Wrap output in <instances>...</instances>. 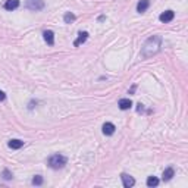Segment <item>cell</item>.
I'll return each instance as SVG.
<instances>
[{
	"label": "cell",
	"instance_id": "18",
	"mask_svg": "<svg viewBox=\"0 0 188 188\" xmlns=\"http://www.w3.org/2000/svg\"><path fill=\"white\" fill-rule=\"evenodd\" d=\"M6 99V94L3 91H2V90H0V101H3Z\"/></svg>",
	"mask_w": 188,
	"mask_h": 188
},
{
	"label": "cell",
	"instance_id": "3",
	"mask_svg": "<svg viewBox=\"0 0 188 188\" xmlns=\"http://www.w3.org/2000/svg\"><path fill=\"white\" fill-rule=\"evenodd\" d=\"M27 8L29 10H41L44 8V2L43 0H27Z\"/></svg>",
	"mask_w": 188,
	"mask_h": 188
},
{
	"label": "cell",
	"instance_id": "14",
	"mask_svg": "<svg viewBox=\"0 0 188 188\" xmlns=\"http://www.w3.org/2000/svg\"><path fill=\"white\" fill-rule=\"evenodd\" d=\"M159 185V179L156 176H149L147 178V187H157Z\"/></svg>",
	"mask_w": 188,
	"mask_h": 188
},
{
	"label": "cell",
	"instance_id": "8",
	"mask_svg": "<svg viewBox=\"0 0 188 188\" xmlns=\"http://www.w3.org/2000/svg\"><path fill=\"white\" fill-rule=\"evenodd\" d=\"M43 35H44V40H46V43L47 44H54V34H53V31H50V29H47V31H44L43 33Z\"/></svg>",
	"mask_w": 188,
	"mask_h": 188
},
{
	"label": "cell",
	"instance_id": "9",
	"mask_svg": "<svg viewBox=\"0 0 188 188\" xmlns=\"http://www.w3.org/2000/svg\"><path fill=\"white\" fill-rule=\"evenodd\" d=\"M115 125L113 124H110V122H106L104 125H103V134L104 135H112L113 132H115Z\"/></svg>",
	"mask_w": 188,
	"mask_h": 188
},
{
	"label": "cell",
	"instance_id": "6",
	"mask_svg": "<svg viewBox=\"0 0 188 188\" xmlns=\"http://www.w3.org/2000/svg\"><path fill=\"white\" fill-rule=\"evenodd\" d=\"M118 106H119L121 110H128V109L132 107V101H131L130 99H121L119 103H118Z\"/></svg>",
	"mask_w": 188,
	"mask_h": 188
},
{
	"label": "cell",
	"instance_id": "1",
	"mask_svg": "<svg viewBox=\"0 0 188 188\" xmlns=\"http://www.w3.org/2000/svg\"><path fill=\"white\" fill-rule=\"evenodd\" d=\"M160 46H162V37L160 35H153L150 37L147 41L144 43L143 48H141V56L143 58H150L156 54L160 50Z\"/></svg>",
	"mask_w": 188,
	"mask_h": 188
},
{
	"label": "cell",
	"instance_id": "19",
	"mask_svg": "<svg viewBox=\"0 0 188 188\" xmlns=\"http://www.w3.org/2000/svg\"><path fill=\"white\" fill-rule=\"evenodd\" d=\"M141 110H143V104L140 103V104H138V112H141Z\"/></svg>",
	"mask_w": 188,
	"mask_h": 188
},
{
	"label": "cell",
	"instance_id": "5",
	"mask_svg": "<svg viewBox=\"0 0 188 188\" xmlns=\"http://www.w3.org/2000/svg\"><path fill=\"white\" fill-rule=\"evenodd\" d=\"M174 10H166V12H163V13L159 16V19L162 21V22H170V21L174 19Z\"/></svg>",
	"mask_w": 188,
	"mask_h": 188
},
{
	"label": "cell",
	"instance_id": "4",
	"mask_svg": "<svg viewBox=\"0 0 188 188\" xmlns=\"http://www.w3.org/2000/svg\"><path fill=\"white\" fill-rule=\"evenodd\" d=\"M121 178H122V184H124V187H125V188L134 187L135 179L132 178V176H130L128 174H122V175H121Z\"/></svg>",
	"mask_w": 188,
	"mask_h": 188
},
{
	"label": "cell",
	"instance_id": "11",
	"mask_svg": "<svg viewBox=\"0 0 188 188\" xmlns=\"http://www.w3.org/2000/svg\"><path fill=\"white\" fill-rule=\"evenodd\" d=\"M87 38H88V33H85V31H84V33H79L78 34V38L75 40V43H74V46H79V44L84 43Z\"/></svg>",
	"mask_w": 188,
	"mask_h": 188
},
{
	"label": "cell",
	"instance_id": "17",
	"mask_svg": "<svg viewBox=\"0 0 188 188\" xmlns=\"http://www.w3.org/2000/svg\"><path fill=\"white\" fill-rule=\"evenodd\" d=\"M3 176H5V179H10V178H12V174H10L9 170L6 169L5 172H3Z\"/></svg>",
	"mask_w": 188,
	"mask_h": 188
},
{
	"label": "cell",
	"instance_id": "15",
	"mask_svg": "<svg viewBox=\"0 0 188 188\" xmlns=\"http://www.w3.org/2000/svg\"><path fill=\"white\" fill-rule=\"evenodd\" d=\"M63 21H65L66 24H71V22L75 21V15L71 13V12H68V13H65V16H63Z\"/></svg>",
	"mask_w": 188,
	"mask_h": 188
},
{
	"label": "cell",
	"instance_id": "12",
	"mask_svg": "<svg viewBox=\"0 0 188 188\" xmlns=\"http://www.w3.org/2000/svg\"><path fill=\"white\" fill-rule=\"evenodd\" d=\"M174 175H175V172H174V169H172V168L165 169V172H163V181H170Z\"/></svg>",
	"mask_w": 188,
	"mask_h": 188
},
{
	"label": "cell",
	"instance_id": "16",
	"mask_svg": "<svg viewBox=\"0 0 188 188\" xmlns=\"http://www.w3.org/2000/svg\"><path fill=\"white\" fill-rule=\"evenodd\" d=\"M33 184H34V185H41V184H43V176L35 175V176L33 178Z\"/></svg>",
	"mask_w": 188,
	"mask_h": 188
},
{
	"label": "cell",
	"instance_id": "10",
	"mask_svg": "<svg viewBox=\"0 0 188 188\" xmlns=\"http://www.w3.org/2000/svg\"><path fill=\"white\" fill-rule=\"evenodd\" d=\"M19 6V0H6L5 9L6 10H15Z\"/></svg>",
	"mask_w": 188,
	"mask_h": 188
},
{
	"label": "cell",
	"instance_id": "13",
	"mask_svg": "<svg viewBox=\"0 0 188 188\" xmlns=\"http://www.w3.org/2000/svg\"><path fill=\"white\" fill-rule=\"evenodd\" d=\"M22 145H24V141H21V140H10L9 141V147H10V149L18 150V149H21Z\"/></svg>",
	"mask_w": 188,
	"mask_h": 188
},
{
	"label": "cell",
	"instance_id": "2",
	"mask_svg": "<svg viewBox=\"0 0 188 188\" xmlns=\"http://www.w3.org/2000/svg\"><path fill=\"white\" fill-rule=\"evenodd\" d=\"M66 162H68V159L62 155H53V156H50L47 160L48 166L52 169H62L63 166L66 165Z\"/></svg>",
	"mask_w": 188,
	"mask_h": 188
},
{
	"label": "cell",
	"instance_id": "7",
	"mask_svg": "<svg viewBox=\"0 0 188 188\" xmlns=\"http://www.w3.org/2000/svg\"><path fill=\"white\" fill-rule=\"evenodd\" d=\"M149 6H150L149 0H140V2H138V5H137V10H138L140 13H144L145 10L149 9Z\"/></svg>",
	"mask_w": 188,
	"mask_h": 188
}]
</instances>
